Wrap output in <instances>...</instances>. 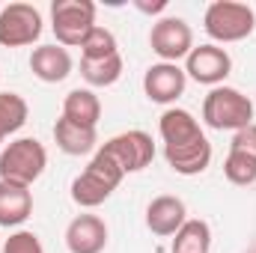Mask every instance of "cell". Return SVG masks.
<instances>
[{"label":"cell","mask_w":256,"mask_h":253,"mask_svg":"<svg viewBox=\"0 0 256 253\" xmlns=\"http://www.w3.org/2000/svg\"><path fill=\"white\" fill-rule=\"evenodd\" d=\"M80 60H108V57H114V54H120L116 51V36L108 30V27H92L90 30V36L84 39V45H80Z\"/></svg>","instance_id":"obj_22"},{"label":"cell","mask_w":256,"mask_h":253,"mask_svg":"<svg viewBox=\"0 0 256 253\" xmlns=\"http://www.w3.org/2000/svg\"><path fill=\"white\" fill-rule=\"evenodd\" d=\"M140 12H149V15H155V12H164L167 9V0H155V3H143V0H137L134 3Z\"/></svg>","instance_id":"obj_26"},{"label":"cell","mask_w":256,"mask_h":253,"mask_svg":"<svg viewBox=\"0 0 256 253\" xmlns=\"http://www.w3.org/2000/svg\"><path fill=\"white\" fill-rule=\"evenodd\" d=\"M224 173L232 185H254L256 182V158L248 152L230 149L226 161H224Z\"/></svg>","instance_id":"obj_23"},{"label":"cell","mask_w":256,"mask_h":253,"mask_svg":"<svg viewBox=\"0 0 256 253\" xmlns=\"http://www.w3.org/2000/svg\"><path fill=\"white\" fill-rule=\"evenodd\" d=\"M33 214V194L24 185L0 179V226H18Z\"/></svg>","instance_id":"obj_14"},{"label":"cell","mask_w":256,"mask_h":253,"mask_svg":"<svg viewBox=\"0 0 256 253\" xmlns=\"http://www.w3.org/2000/svg\"><path fill=\"white\" fill-rule=\"evenodd\" d=\"M45 167H48V152L33 137L12 140L0 152V179L3 182H15V185L30 188L45 173Z\"/></svg>","instance_id":"obj_1"},{"label":"cell","mask_w":256,"mask_h":253,"mask_svg":"<svg viewBox=\"0 0 256 253\" xmlns=\"http://www.w3.org/2000/svg\"><path fill=\"white\" fill-rule=\"evenodd\" d=\"M230 149L248 152V155H254V158H256V126H254V122H250L248 128H242V131H236V137H232Z\"/></svg>","instance_id":"obj_25"},{"label":"cell","mask_w":256,"mask_h":253,"mask_svg":"<svg viewBox=\"0 0 256 253\" xmlns=\"http://www.w3.org/2000/svg\"><path fill=\"white\" fill-rule=\"evenodd\" d=\"M202 120L214 131H242L254 120V104L232 86H214L202 102Z\"/></svg>","instance_id":"obj_2"},{"label":"cell","mask_w":256,"mask_h":253,"mask_svg":"<svg viewBox=\"0 0 256 253\" xmlns=\"http://www.w3.org/2000/svg\"><path fill=\"white\" fill-rule=\"evenodd\" d=\"M27 102L18 92H0V143L27 122Z\"/></svg>","instance_id":"obj_21"},{"label":"cell","mask_w":256,"mask_h":253,"mask_svg":"<svg viewBox=\"0 0 256 253\" xmlns=\"http://www.w3.org/2000/svg\"><path fill=\"white\" fill-rule=\"evenodd\" d=\"M185 84H188V74L176 63H155L143 74V90H146L149 102H155V104L176 102L185 92Z\"/></svg>","instance_id":"obj_9"},{"label":"cell","mask_w":256,"mask_h":253,"mask_svg":"<svg viewBox=\"0 0 256 253\" xmlns=\"http://www.w3.org/2000/svg\"><path fill=\"white\" fill-rule=\"evenodd\" d=\"M120 167L122 173H137L143 167L152 164L155 158V143L146 131H126V134H116L110 137L104 146H102Z\"/></svg>","instance_id":"obj_7"},{"label":"cell","mask_w":256,"mask_h":253,"mask_svg":"<svg viewBox=\"0 0 256 253\" xmlns=\"http://www.w3.org/2000/svg\"><path fill=\"white\" fill-rule=\"evenodd\" d=\"M30 72L45 84H60L72 74V57L63 45H39L30 54Z\"/></svg>","instance_id":"obj_12"},{"label":"cell","mask_w":256,"mask_h":253,"mask_svg":"<svg viewBox=\"0 0 256 253\" xmlns=\"http://www.w3.org/2000/svg\"><path fill=\"white\" fill-rule=\"evenodd\" d=\"M202 27L214 42H242L254 33L256 15L248 3L236 0H214L202 15Z\"/></svg>","instance_id":"obj_3"},{"label":"cell","mask_w":256,"mask_h":253,"mask_svg":"<svg viewBox=\"0 0 256 253\" xmlns=\"http://www.w3.org/2000/svg\"><path fill=\"white\" fill-rule=\"evenodd\" d=\"M149 45L152 51L164 60V63H176L182 57H188L194 51V33L188 27L185 18H161L152 24V33H149Z\"/></svg>","instance_id":"obj_6"},{"label":"cell","mask_w":256,"mask_h":253,"mask_svg":"<svg viewBox=\"0 0 256 253\" xmlns=\"http://www.w3.org/2000/svg\"><path fill=\"white\" fill-rule=\"evenodd\" d=\"M51 21H54L51 27L60 45L80 48L90 30L96 27V3L92 0H54Z\"/></svg>","instance_id":"obj_4"},{"label":"cell","mask_w":256,"mask_h":253,"mask_svg":"<svg viewBox=\"0 0 256 253\" xmlns=\"http://www.w3.org/2000/svg\"><path fill=\"white\" fill-rule=\"evenodd\" d=\"M185 60H188L185 63V74H191L196 84H208V86H218L232 72V57L224 48H218V45H200Z\"/></svg>","instance_id":"obj_8"},{"label":"cell","mask_w":256,"mask_h":253,"mask_svg":"<svg viewBox=\"0 0 256 253\" xmlns=\"http://www.w3.org/2000/svg\"><path fill=\"white\" fill-rule=\"evenodd\" d=\"M3 253H45V248H42V242H39V236H36V232L21 230V232H15V236H9V238H6Z\"/></svg>","instance_id":"obj_24"},{"label":"cell","mask_w":256,"mask_h":253,"mask_svg":"<svg viewBox=\"0 0 256 253\" xmlns=\"http://www.w3.org/2000/svg\"><path fill=\"white\" fill-rule=\"evenodd\" d=\"M212 230L206 220H185L173 238V253H208Z\"/></svg>","instance_id":"obj_19"},{"label":"cell","mask_w":256,"mask_h":253,"mask_svg":"<svg viewBox=\"0 0 256 253\" xmlns=\"http://www.w3.org/2000/svg\"><path fill=\"white\" fill-rule=\"evenodd\" d=\"M158 128H161L164 146H185V143H194V140L206 137L202 128H200V122L194 120V114L191 110H182V108H170V110H164V116H161Z\"/></svg>","instance_id":"obj_15"},{"label":"cell","mask_w":256,"mask_h":253,"mask_svg":"<svg viewBox=\"0 0 256 253\" xmlns=\"http://www.w3.org/2000/svg\"><path fill=\"white\" fill-rule=\"evenodd\" d=\"M114 185L108 182V179H102L92 167H86L80 176H74V182H72V200L78 202V206H84V208H96V206H102L110 194H114Z\"/></svg>","instance_id":"obj_18"},{"label":"cell","mask_w":256,"mask_h":253,"mask_svg":"<svg viewBox=\"0 0 256 253\" xmlns=\"http://www.w3.org/2000/svg\"><path fill=\"white\" fill-rule=\"evenodd\" d=\"M42 36V15L33 3H9L0 12V45L24 48Z\"/></svg>","instance_id":"obj_5"},{"label":"cell","mask_w":256,"mask_h":253,"mask_svg":"<svg viewBox=\"0 0 256 253\" xmlns=\"http://www.w3.org/2000/svg\"><path fill=\"white\" fill-rule=\"evenodd\" d=\"M63 116L78 126L96 128L102 120V102L92 90H72L63 102Z\"/></svg>","instance_id":"obj_17"},{"label":"cell","mask_w":256,"mask_h":253,"mask_svg":"<svg viewBox=\"0 0 256 253\" xmlns=\"http://www.w3.org/2000/svg\"><path fill=\"white\" fill-rule=\"evenodd\" d=\"M54 140L57 146L63 149L66 155H86L96 149L98 137H96V128H86V126H78L72 120L60 116L57 126H54Z\"/></svg>","instance_id":"obj_16"},{"label":"cell","mask_w":256,"mask_h":253,"mask_svg":"<svg viewBox=\"0 0 256 253\" xmlns=\"http://www.w3.org/2000/svg\"><path fill=\"white\" fill-rule=\"evenodd\" d=\"M68 253H102L108 248V224L98 214H78L66 226Z\"/></svg>","instance_id":"obj_10"},{"label":"cell","mask_w":256,"mask_h":253,"mask_svg":"<svg viewBox=\"0 0 256 253\" xmlns=\"http://www.w3.org/2000/svg\"><path fill=\"white\" fill-rule=\"evenodd\" d=\"M164 158L179 176H196L212 164V143L200 137L185 146H164Z\"/></svg>","instance_id":"obj_13"},{"label":"cell","mask_w":256,"mask_h":253,"mask_svg":"<svg viewBox=\"0 0 256 253\" xmlns=\"http://www.w3.org/2000/svg\"><path fill=\"white\" fill-rule=\"evenodd\" d=\"M185 202L179 196H155L146 208V226L155 232V236H176L179 226L185 224Z\"/></svg>","instance_id":"obj_11"},{"label":"cell","mask_w":256,"mask_h":253,"mask_svg":"<svg viewBox=\"0 0 256 253\" xmlns=\"http://www.w3.org/2000/svg\"><path fill=\"white\" fill-rule=\"evenodd\" d=\"M80 74L90 86H110L122 78V57L114 54L108 60H80Z\"/></svg>","instance_id":"obj_20"}]
</instances>
